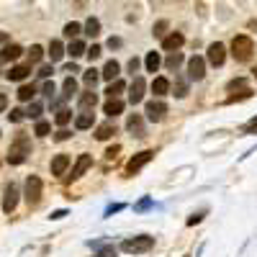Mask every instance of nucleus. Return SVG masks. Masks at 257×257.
Returning a JSON list of instances; mask_svg holds the SVG:
<instances>
[{"label":"nucleus","instance_id":"f257e3e1","mask_svg":"<svg viewBox=\"0 0 257 257\" xmlns=\"http://www.w3.org/2000/svg\"><path fill=\"white\" fill-rule=\"evenodd\" d=\"M29 155H31V139L26 134H18L13 139L11 149H8V162L11 165H24Z\"/></svg>","mask_w":257,"mask_h":257},{"label":"nucleus","instance_id":"f03ea898","mask_svg":"<svg viewBox=\"0 0 257 257\" xmlns=\"http://www.w3.org/2000/svg\"><path fill=\"white\" fill-rule=\"evenodd\" d=\"M252 52H254V44H252L249 36L239 34V36L231 39V54H234V59H237V62H247L252 57Z\"/></svg>","mask_w":257,"mask_h":257},{"label":"nucleus","instance_id":"7ed1b4c3","mask_svg":"<svg viewBox=\"0 0 257 257\" xmlns=\"http://www.w3.org/2000/svg\"><path fill=\"white\" fill-rule=\"evenodd\" d=\"M152 247H155V237H147V234H142V237H134V239H126V242L121 244V249L128 252V254H142V252H149Z\"/></svg>","mask_w":257,"mask_h":257},{"label":"nucleus","instance_id":"20e7f679","mask_svg":"<svg viewBox=\"0 0 257 257\" xmlns=\"http://www.w3.org/2000/svg\"><path fill=\"white\" fill-rule=\"evenodd\" d=\"M41 178H36V175H29L26 178V190H24V196H26V203L29 206H36L39 201H41Z\"/></svg>","mask_w":257,"mask_h":257},{"label":"nucleus","instance_id":"39448f33","mask_svg":"<svg viewBox=\"0 0 257 257\" xmlns=\"http://www.w3.org/2000/svg\"><path fill=\"white\" fill-rule=\"evenodd\" d=\"M152 157H155V152H152V149H144V152L134 155L132 160L126 162V175H134V173H139V170H142L147 162H152Z\"/></svg>","mask_w":257,"mask_h":257},{"label":"nucleus","instance_id":"423d86ee","mask_svg":"<svg viewBox=\"0 0 257 257\" xmlns=\"http://www.w3.org/2000/svg\"><path fill=\"white\" fill-rule=\"evenodd\" d=\"M144 113H147L149 121L160 123V121H165V116H167V105H165L162 100H149L147 108H144Z\"/></svg>","mask_w":257,"mask_h":257},{"label":"nucleus","instance_id":"0eeeda50","mask_svg":"<svg viewBox=\"0 0 257 257\" xmlns=\"http://www.w3.org/2000/svg\"><path fill=\"white\" fill-rule=\"evenodd\" d=\"M206 75V59L203 57H190L188 59V77L190 80H203Z\"/></svg>","mask_w":257,"mask_h":257},{"label":"nucleus","instance_id":"6e6552de","mask_svg":"<svg viewBox=\"0 0 257 257\" xmlns=\"http://www.w3.org/2000/svg\"><path fill=\"white\" fill-rule=\"evenodd\" d=\"M144 90H147V82H144V77H134L132 88H128V103H132V105L142 103V98H144Z\"/></svg>","mask_w":257,"mask_h":257},{"label":"nucleus","instance_id":"1a4fd4ad","mask_svg":"<svg viewBox=\"0 0 257 257\" xmlns=\"http://www.w3.org/2000/svg\"><path fill=\"white\" fill-rule=\"evenodd\" d=\"M16 206H18V188L13 183H8L6 185V198H3V211L6 213H13Z\"/></svg>","mask_w":257,"mask_h":257},{"label":"nucleus","instance_id":"9d476101","mask_svg":"<svg viewBox=\"0 0 257 257\" xmlns=\"http://www.w3.org/2000/svg\"><path fill=\"white\" fill-rule=\"evenodd\" d=\"M224 59H226V49H224V44H211L208 47V62L213 64V67H221L224 64Z\"/></svg>","mask_w":257,"mask_h":257},{"label":"nucleus","instance_id":"9b49d317","mask_svg":"<svg viewBox=\"0 0 257 257\" xmlns=\"http://www.w3.org/2000/svg\"><path fill=\"white\" fill-rule=\"evenodd\" d=\"M90 165H93V157H90V155H80V157H77V162H75V167H72V175H70V180L82 178V175H85V170H88Z\"/></svg>","mask_w":257,"mask_h":257},{"label":"nucleus","instance_id":"f8f14e48","mask_svg":"<svg viewBox=\"0 0 257 257\" xmlns=\"http://www.w3.org/2000/svg\"><path fill=\"white\" fill-rule=\"evenodd\" d=\"M183 41H185V36H183L180 31H173L170 36L162 39V49H167V52H178V49L183 47Z\"/></svg>","mask_w":257,"mask_h":257},{"label":"nucleus","instance_id":"ddd939ff","mask_svg":"<svg viewBox=\"0 0 257 257\" xmlns=\"http://www.w3.org/2000/svg\"><path fill=\"white\" fill-rule=\"evenodd\" d=\"M29 75H31V64H16V67H11V72H8V80L21 82V80H26Z\"/></svg>","mask_w":257,"mask_h":257},{"label":"nucleus","instance_id":"4468645a","mask_svg":"<svg viewBox=\"0 0 257 257\" xmlns=\"http://www.w3.org/2000/svg\"><path fill=\"white\" fill-rule=\"evenodd\" d=\"M126 128H128V132H132L134 137H144V118H142L139 113L128 116V121H126Z\"/></svg>","mask_w":257,"mask_h":257},{"label":"nucleus","instance_id":"2eb2a0df","mask_svg":"<svg viewBox=\"0 0 257 257\" xmlns=\"http://www.w3.org/2000/svg\"><path fill=\"white\" fill-rule=\"evenodd\" d=\"M67 167H70V155H57L52 160V175H64Z\"/></svg>","mask_w":257,"mask_h":257},{"label":"nucleus","instance_id":"dca6fc26","mask_svg":"<svg viewBox=\"0 0 257 257\" xmlns=\"http://www.w3.org/2000/svg\"><path fill=\"white\" fill-rule=\"evenodd\" d=\"M123 111V100H118V98H108V100H105V105H103V113L105 116H118Z\"/></svg>","mask_w":257,"mask_h":257},{"label":"nucleus","instance_id":"f3484780","mask_svg":"<svg viewBox=\"0 0 257 257\" xmlns=\"http://www.w3.org/2000/svg\"><path fill=\"white\" fill-rule=\"evenodd\" d=\"M21 54H24V49H21L18 44H8L3 52H0V62H13V59H18Z\"/></svg>","mask_w":257,"mask_h":257},{"label":"nucleus","instance_id":"a211bd4d","mask_svg":"<svg viewBox=\"0 0 257 257\" xmlns=\"http://www.w3.org/2000/svg\"><path fill=\"white\" fill-rule=\"evenodd\" d=\"M118 62L116 59H108V62H105V67H103V72H100V77L103 80H116L118 77Z\"/></svg>","mask_w":257,"mask_h":257},{"label":"nucleus","instance_id":"6ab92c4d","mask_svg":"<svg viewBox=\"0 0 257 257\" xmlns=\"http://www.w3.org/2000/svg\"><path fill=\"white\" fill-rule=\"evenodd\" d=\"M113 134H116V126H113L111 121H108V123H103V126H98V128H95V139H98V142H105V139H111Z\"/></svg>","mask_w":257,"mask_h":257},{"label":"nucleus","instance_id":"aec40b11","mask_svg":"<svg viewBox=\"0 0 257 257\" xmlns=\"http://www.w3.org/2000/svg\"><path fill=\"white\" fill-rule=\"evenodd\" d=\"M167 90H170V80L167 77H155L152 80V93L155 95H167Z\"/></svg>","mask_w":257,"mask_h":257},{"label":"nucleus","instance_id":"412c9836","mask_svg":"<svg viewBox=\"0 0 257 257\" xmlns=\"http://www.w3.org/2000/svg\"><path fill=\"white\" fill-rule=\"evenodd\" d=\"M47 54H49L52 62H59V59L64 57V47H62V41H59V39H54L52 44H49V52H47Z\"/></svg>","mask_w":257,"mask_h":257},{"label":"nucleus","instance_id":"4be33fe9","mask_svg":"<svg viewBox=\"0 0 257 257\" xmlns=\"http://www.w3.org/2000/svg\"><path fill=\"white\" fill-rule=\"evenodd\" d=\"M95 103H98V95H95L93 90L80 95V108H82V111H90V108H95Z\"/></svg>","mask_w":257,"mask_h":257},{"label":"nucleus","instance_id":"5701e85b","mask_svg":"<svg viewBox=\"0 0 257 257\" xmlns=\"http://www.w3.org/2000/svg\"><path fill=\"white\" fill-rule=\"evenodd\" d=\"M144 67H147V72H157V67H160V54H157V52H149V54L144 57Z\"/></svg>","mask_w":257,"mask_h":257},{"label":"nucleus","instance_id":"b1692460","mask_svg":"<svg viewBox=\"0 0 257 257\" xmlns=\"http://www.w3.org/2000/svg\"><path fill=\"white\" fill-rule=\"evenodd\" d=\"M75 126H77V128H90V126H93V111H82V113L75 118Z\"/></svg>","mask_w":257,"mask_h":257},{"label":"nucleus","instance_id":"393cba45","mask_svg":"<svg viewBox=\"0 0 257 257\" xmlns=\"http://www.w3.org/2000/svg\"><path fill=\"white\" fill-rule=\"evenodd\" d=\"M180 64H183V54L180 52H170V57L165 59V67L167 70H178Z\"/></svg>","mask_w":257,"mask_h":257},{"label":"nucleus","instance_id":"a878e982","mask_svg":"<svg viewBox=\"0 0 257 257\" xmlns=\"http://www.w3.org/2000/svg\"><path fill=\"white\" fill-rule=\"evenodd\" d=\"M85 52H88V47H85V41H72V44H70V49H67V54H70L72 59L82 57Z\"/></svg>","mask_w":257,"mask_h":257},{"label":"nucleus","instance_id":"bb28decb","mask_svg":"<svg viewBox=\"0 0 257 257\" xmlns=\"http://www.w3.org/2000/svg\"><path fill=\"white\" fill-rule=\"evenodd\" d=\"M85 34H88V36H98L100 34V21L98 18H88V21H85Z\"/></svg>","mask_w":257,"mask_h":257},{"label":"nucleus","instance_id":"cd10ccee","mask_svg":"<svg viewBox=\"0 0 257 257\" xmlns=\"http://www.w3.org/2000/svg\"><path fill=\"white\" fill-rule=\"evenodd\" d=\"M34 95H36L34 85H21L18 88V100H34Z\"/></svg>","mask_w":257,"mask_h":257},{"label":"nucleus","instance_id":"c85d7f7f","mask_svg":"<svg viewBox=\"0 0 257 257\" xmlns=\"http://www.w3.org/2000/svg\"><path fill=\"white\" fill-rule=\"evenodd\" d=\"M62 90H64V98H72L75 93H77V82H75V77H67L62 82Z\"/></svg>","mask_w":257,"mask_h":257},{"label":"nucleus","instance_id":"c756f323","mask_svg":"<svg viewBox=\"0 0 257 257\" xmlns=\"http://www.w3.org/2000/svg\"><path fill=\"white\" fill-rule=\"evenodd\" d=\"M126 88V85L121 82V80H111V85L105 88V93H108V98H118V93Z\"/></svg>","mask_w":257,"mask_h":257},{"label":"nucleus","instance_id":"7c9ffc66","mask_svg":"<svg viewBox=\"0 0 257 257\" xmlns=\"http://www.w3.org/2000/svg\"><path fill=\"white\" fill-rule=\"evenodd\" d=\"M98 77H100V72H98L95 67H90L88 72H85V75H82V80H85V85H88V88H93V85L98 82Z\"/></svg>","mask_w":257,"mask_h":257},{"label":"nucleus","instance_id":"2f4dec72","mask_svg":"<svg viewBox=\"0 0 257 257\" xmlns=\"http://www.w3.org/2000/svg\"><path fill=\"white\" fill-rule=\"evenodd\" d=\"M41 57H44V49H41L39 44H34V47L29 49V62H31V64H36Z\"/></svg>","mask_w":257,"mask_h":257},{"label":"nucleus","instance_id":"473e14b6","mask_svg":"<svg viewBox=\"0 0 257 257\" xmlns=\"http://www.w3.org/2000/svg\"><path fill=\"white\" fill-rule=\"evenodd\" d=\"M70 118H72V111H67V108H62V111H57V116H54V121H57L59 126H64V123H70Z\"/></svg>","mask_w":257,"mask_h":257},{"label":"nucleus","instance_id":"72a5a7b5","mask_svg":"<svg viewBox=\"0 0 257 257\" xmlns=\"http://www.w3.org/2000/svg\"><path fill=\"white\" fill-rule=\"evenodd\" d=\"M80 34V24H75V21H72V24H67V26H64V36H67V39H75Z\"/></svg>","mask_w":257,"mask_h":257},{"label":"nucleus","instance_id":"f704fd0d","mask_svg":"<svg viewBox=\"0 0 257 257\" xmlns=\"http://www.w3.org/2000/svg\"><path fill=\"white\" fill-rule=\"evenodd\" d=\"M49 128H52V126H49L47 121H39L36 128H34V134H36V137H47V134H49Z\"/></svg>","mask_w":257,"mask_h":257},{"label":"nucleus","instance_id":"c9c22d12","mask_svg":"<svg viewBox=\"0 0 257 257\" xmlns=\"http://www.w3.org/2000/svg\"><path fill=\"white\" fill-rule=\"evenodd\" d=\"M8 118H11L13 123H21V121L26 118V111H21V108H13V111L8 113Z\"/></svg>","mask_w":257,"mask_h":257},{"label":"nucleus","instance_id":"e433bc0d","mask_svg":"<svg viewBox=\"0 0 257 257\" xmlns=\"http://www.w3.org/2000/svg\"><path fill=\"white\" fill-rule=\"evenodd\" d=\"M175 95H178V98H185V95H188V85H185V80H178V82H175Z\"/></svg>","mask_w":257,"mask_h":257},{"label":"nucleus","instance_id":"4c0bfd02","mask_svg":"<svg viewBox=\"0 0 257 257\" xmlns=\"http://www.w3.org/2000/svg\"><path fill=\"white\" fill-rule=\"evenodd\" d=\"M26 116H29V118H39V116H41V103H31L29 111H26Z\"/></svg>","mask_w":257,"mask_h":257},{"label":"nucleus","instance_id":"58836bf2","mask_svg":"<svg viewBox=\"0 0 257 257\" xmlns=\"http://www.w3.org/2000/svg\"><path fill=\"white\" fill-rule=\"evenodd\" d=\"M152 208V198H142L137 206H134V211H149Z\"/></svg>","mask_w":257,"mask_h":257},{"label":"nucleus","instance_id":"ea45409f","mask_svg":"<svg viewBox=\"0 0 257 257\" xmlns=\"http://www.w3.org/2000/svg\"><path fill=\"white\" fill-rule=\"evenodd\" d=\"M98 257H116V247H98Z\"/></svg>","mask_w":257,"mask_h":257},{"label":"nucleus","instance_id":"a19ab883","mask_svg":"<svg viewBox=\"0 0 257 257\" xmlns=\"http://www.w3.org/2000/svg\"><path fill=\"white\" fill-rule=\"evenodd\" d=\"M100 52H103V49H100L98 44H93V47H90L88 52H85V54H88V57H90V62H95V59L100 57Z\"/></svg>","mask_w":257,"mask_h":257},{"label":"nucleus","instance_id":"79ce46f5","mask_svg":"<svg viewBox=\"0 0 257 257\" xmlns=\"http://www.w3.org/2000/svg\"><path fill=\"white\" fill-rule=\"evenodd\" d=\"M165 29H167V21H157L155 29H152V34H155V36H162V34H165Z\"/></svg>","mask_w":257,"mask_h":257},{"label":"nucleus","instance_id":"37998d69","mask_svg":"<svg viewBox=\"0 0 257 257\" xmlns=\"http://www.w3.org/2000/svg\"><path fill=\"white\" fill-rule=\"evenodd\" d=\"M118 211H123V203H113V206H108V208H105V216H113V213H118Z\"/></svg>","mask_w":257,"mask_h":257},{"label":"nucleus","instance_id":"c03bdc74","mask_svg":"<svg viewBox=\"0 0 257 257\" xmlns=\"http://www.w3.org/2000/svg\"><path fill=\"white\" fill-rule=\"evenodd\" d=\"M41 93H44L47 98H54V82H44V88H41Z\"/></svg>","mask_w":257,"mask_h":257},{"label":"nucleus","instance_id":"a18cd8bd","mask_svg":"<svg viewBox=\"0 0 257 257\" xmlns=\"http://www.w3.org/2000/svg\"><path fill=\"white\" fill-rule=\"evenodd\" d=\"M70 137H72V134L67 132V128H59V132H57V137H54V139H57V142H67Z\"/></svg>","mask_w":257,"mask_h":257},{"label":"nucleus","instance_id":"49530a36","mask_svg":"<svg viewBox=\"0 0 257 257\" xmlns=\"http://www.w3.org/2000/svg\"><path fill=\"white\" fill-rule=\"evenodd\" d=\"M52 72H54L52 67H41V70H39V77H41V80H47V77H49Z\"/></svg>","mask_w":257,"mask_h":257},{"label":"nucleus","instance_id":"de8ad7c7","mask_svg":"<svg viewBox=\"0 0 257 257\" xmlns=\"http://www.w3.org/2000/svg\"><path fill=\"white\" fill-rule=\"evenodd\" d=\"M139 70V59L134 57V59H128V72H137Z\"/></svg>","mask_w":257,"mask_h":257},{"label":"nucleus","instance_id":"09e8293b","mask_svg":"<svg viewBox=\"0 0 257 257\" xmlns=\"http://www.w3.org/2000/svg\"><path fill=\"white\" fill-rule=\"evenodd\" d=\"M201 219H203V213H193V216L188 219V226H193V224H198Z\"/></svg>","mask_w":257,"mask_h":257},{"label":"nucleus","instance_id":"8fccbe9b","mask_svg":"<svg viewBox=\"0 0 257 257\" xmlns=\"http://www.w3.org/2000/svg\"><path fill=\"white\" fill-rule=\"evenodd\" d=\"M118 152H121V147H118V144H113V147L108 149V152H105V157H116Z\"/></svg>","mask_w":257,"mask_h":257},{"label":"nucleus","instance_id":"3c124183","mask_svg":"<svg viewBox=\"0 0 257 257\" xmlns=\"http://www.w3.org/2000/svg\"><path fill=\"white\" fill-rule=\"evenodd\" d=\"M108 47H111V49H118V47H121V39L111 36V39H108Z\"/></svg>","mask_w":257,"mask_h":257},{"label":"nucleus","instance_id":"603ef678","mask_svg":"<svg viewBox=\"0 0 257 257\" xmlns=\"http://www.w3.org/2000/svg\"><path fill=\"white\" fill-rule=\"evenodd\" d=\"M64 216H67V211H54V213H52V216H49V219H54V221H59V219H64Z\"/></svg>","mask_w":257,"mask_h":257},{"label":"nucleus","instance_id":"864d4df0","mask_svg":"<svg viewBox=\"0 0 257 257\" xmlns=\"http://www.w3.org/2000/svg\"><path fill=\"white\" fill-rule=\"evenodd\" d=\"M6 108H8V98H6L3 93H0V113H3Z\"/></svg>","mask_w":257,"mask_h":257},{"label":"nucleus","instance_id":"5fc2aeb1","mask_svg":"<svg viewBox=\"0 0 257 257\" xmlns=\"http://www.w3.org/2000/svg\"><path fill=\"white\" fill-rule=\"evenodd\" d=\"M254 77H257V67H254Z\"/></svg>","mask_w":257,"mask_h":257}]
</instances>
